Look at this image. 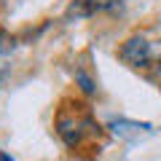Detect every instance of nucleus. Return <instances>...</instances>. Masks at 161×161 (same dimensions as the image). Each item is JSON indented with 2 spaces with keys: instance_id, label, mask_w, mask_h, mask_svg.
<instances>
[{
  "instance_id": "7ed1b4c3",
  "label": "nucleus",
  "mask_w": 161,
  "mask_h": 161,
  "mask_svg": "<svg viewBox=\"0 0 161 161\" xmlns=\"http://www.w3.org/2000/svg\"><path fill=\"white\" fill-rule=\"evenodd\" d=\"M0 161H11V158H8V156H0Z\"/></svg>"
},
{
  "instance_id": "f03ea898",
  "label": "nucleus",
  "mask_w": 161,
  "mask_h": 161,
  "mask_svg": "<svg viewBox=\"0 0 161 161\" xmlns=\"http://www.w3.org/2000/svg\"><path fill=\"white\" fill-rule=\"evenodd\" d=\"M75 80H78V86L83 89V94H94V92H97V86H94L92 75H89L86 70H75Z\"/></svg>"
},
{
  "instance_id": "f257e3e1",
  "label": "nucleus",
  "mask_w": 161,
  "mask_h": 161,
  "mask_svg": "<svg viewBox=\"0 0 161 161\" xmlns=\"http://www.w3.org/2000/svg\"><path fill=\"white\" fill-rule=\"evenodd\" d=\"M118 57L126 64H132V67H145V64L150 62V43L145 38H140V35H134V38H129L126 43L121 46Z\"/></svg>"
}]
</instances>
